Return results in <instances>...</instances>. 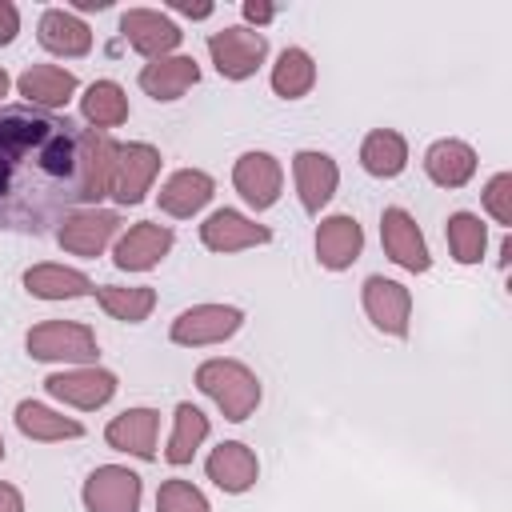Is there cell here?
Segmentation results:
<instances>
[{
    "instance_id": "obj_1",
    "label": "cell",
    "mask_w": 512,
    "mask_h": 512,
    "mask_svg": "<svg viewBox=\"0 0 512 512\" xmlns=\"http://www.w3.org/2000/svg\"><path fill=\"white\" fill-rule=\"evenodd\" d=\"M116 144L32 104H0V228L48 232L108 196Z\"/></svg>"
},
{
    "instance_id": "obj_2",
    "label": "cell",
    "mask_w": 512,
    "mask_h": 512,
    "mask_svg": "<svg viewBox=\"0 0 512 512\" xmlns=\"http://www.w3.org/2000/svg\"><path fill=\"white\" fill-rule=\"evenodd\" d=\"M196 388L216 400V408L228 420H248L260 404V380L240 360H204L196 368Z\"/></svg>"
},
{
    "instance_id": "obj_3",
    "label": "cell",
    "mask_w": 512,
    "mask_h": 512,
    "mask_svg": "<svg viewBox=\"0 0 512 512\" xmlns=\"http://www.w3.org/2000/svg\"><path fill=\"white\" fill-rule=\"evenodd\" d=\"M28 356L36 360H64V364H88L96 360V332L76 320H44L28 332Z\"/></svg>"
},
{
    "instance_id": "obj_4",
    "label": "cell",
    "mask_w": 512,
    "mask_h": 512,
    "mask_svg": "<svg viewBox=\"0 0 512 512\" xmlns=\"http://www.w3.org/2000/svg\"><path fill=\"white\" fill-rule=\"evenodd\" d=\"M160 172V152L152 144H116L112 172H108V196L116 204H140Z\"/></svg>"
},
{
    "instance_id": "obj_5",
    "label": "cell",
    "mask_w": 512,
    "mask_h": 512,
    "mask_svg": "<svg viewBox=\"0 0 512 512\" xmlns=\"http://www.w3.org/2000/svg\"><path fill=\"white\" fill-rule=\"evenodd\" d=\"M208 56L224 80H248L264 64L268 40L264 32H252V28H224L208 36Z\"/></svg>"
},
{
    "instance_id": "obj_6",
    "label": "cell",
    "mask_w": 512,
    "mask_h": 512,
    "mask_svg": "<svg viewBox=\"0 0 512 512\" xmlns=\"http://www.w3.org/2000/svg\"><path fill=\"white\" fill-rule=\"evenodd\" d=\"M240 324H244V312L232 304H196L172 320V340L184 348H204V344L228 340Z\"/></svg>"
},
{
    "instance_id": "obj_7",
    "label": "cell",
    "mask_w": 512,
    "mask_h": 512,
    "mask_svg": "<svg viewBox=\"0 0 512 512\" xmlns=\"http://www.w3.org/2000/svg\"><path fill=\"white\" fill-rule=\"evenodd\" d=\"M140 476L120 464H100L84 480V508L88 512H136L140 508Z\"/></svg>"
},
{
    "instance_id": "obj_8",
    "label": "cell",
    "mask_w": 512,
    "mask_h": 512,
    "mask_svg": "<svg viewBox=\"0 0 512 512\" xmlns=\"http://www.w3.org/2000/svg\"><path fill=\"white\" fill-rule=\"evenodd\" d=\"M364 312L368 320L388 332V336H408V320H412V292L400 280L388 276H368L364 280Z\"/></svg>"
},
{
    "instance_id": "obj_9",
    "label": "cell",
    "mask_w": 512,
    "mask_h": 512,
    "mask_svg": "<svg viewBox=\"0 0 512 512\" xmlns=\"http://www.w3.org/2000/svg\"><path fill=\"white\" fill-rule=\"evenodd\" d=\"M44 388H48V396L88 412V408H100V404H108L116 396V376L108 368L84 364V368H72V372H52L44 380Z\"/></svg>"
},
{
    "instance_id": "obj_10",
    "label": "cell",
    "mask_w": 512,
    "mask_h": 512,
    "mask_svg": "<svg viewBox=\"0 0 512 512\" xmlns=\"http://www.w3.org/2000/svg\"><path fill=\"white\" fill-rule=\"evenodd\" d=\"M232 184H236V192H240L256 212H264V208H272V204L280 200V184H284L280 160L268 156V152H244V156L236 160V168H232Z\"/></svg>"
},
{
    "instance_id": "obj_11",
    "label": "cell",
    "mask_w": 512,
    "mask_h": 512,
    "mask_svg": "<svg viewBox=\"0 0 512 512\" xmlns=\"http://www.w3.org/2000/svg\"><path fill=\"white\" fill-rule=\"evenodd\" d=\"M380 240H384V252L400 268H408V272H428L432 268L428 244H424L416 220L404 208H384V216H380Z\"/></svg>"
},
{
    "instance_id": "obj_12",
    "label": "cell",
    "mask_w": 512,
    "mask_h": 512,
    "mask_svg": "<svg viewBox=\"0 0 512 512\" xmlns=\"http://www.w3.org/2000/svg\"><path fill=\"white\" fill-rule=\"evenodd\" d=\"M120 32H124V40H128L140 56H152V60L168 56V52L180 44V36H184L164 12H152V8H128V12L120 16Z\"/></svg>"
},
{
    "instance_id": "obj_13",
    "label": "cell",
    "mask_w": 512,
    "mask_h": 512,
    "mask_svg": "<svg viewBox=\"0 0 512 512\" xmlns=\"http://www.w3.org/2000/svg\"><path fill=\"white\" fill-rule=\"evenodd\" d=\"M200 240L204 248L212 252H240V248H256V244H268L272 232L256 220H248L244 212L236 208H216L204 224H200Z\"/></svg>"
},
{
    "instance_id": "obj_14",
    "label": "cell",
    "mask_w": 512,
    "mask_h": 512,
    "mask_svg": "<svg viewBox=\"0 0 512 512\" xmlns=\"http://www.w3.org/2000/svg\"><path fill=\"white\" fill-rule=\"evenodd\" d=\"M120 228V216L116 212H104V208H88V212H72L64 216L56 240L64 252H76V256H100L108 248V240L116 236Z\"/></svg>"
},
{
    "instance_id": "obj_15",
    "label": "cell",
    "mask_w": 512,
    "mask_h": 512,
    "mask_svg": "<svg viewBox=\"0 0 512 512\" xmlns=\"http://www.w3.org/2000/svg\"><path fill=\"white\" fill-rule=\"evenodd\" d=\"M168 248H172V228L152 224V220H140V224H132V228L120 236L112 260H116V268H124V272H148V268H156V264L168 256Z\"/></svg>"
},
{
    "instance_id": "obj_16",
    "label": "cell",
    "mask_w": 512,
    "mask_h": 512,
    "mask_svg": "<svg viewBox=\"0 0 512 512\" xmlns=\"http://www.w3.org/2000/svg\"><path fill=\"white\" fill-rule=\"evenodd\" d=\"M292 176H296L300 204H304L308 212H320V208L332 200L336 184H340L336 160H332L328 152H312V148H304V152L292 156Z\"/></svg>"
},
{
    "instance_id": "obj_17",
    "label": "cell",
    "mask_w": 512,
    "mask_h": 512,
    "mask_svg": "<svg viewBox=\"0 0 512 512\" xmlns=\"http://www.w3.org/2000/svg\"><path fill=\"white\" fill-rule=\"evenodd\" d=\"M208 480L220 488V492H248L252 484H256V476H260V464H256V452L248 448V444H240V440H224L220 448H212V456H208Z\"/></svg>"
},
{
    "instance_id": "obj_18",
    "label": "cell",
    "mask_w": 512,
    "mask_h": 512,
    "mask_svg": "<svg viewBox=\"0 0 512 512\" xmlns=\"http://www.w3.org/2000/svg\"><path fill=\"white\" fill-rule=\"evenodd\" d=\"M360 248H364V232H360L356 216H344L340 212V216L320 220V228H316V256H320L324 268H332V272L352 268V260L360 256Z\"/></svg>"
},
{
    "instance_id": "obj_19",
    "label": "cell",
    "mask_w": 512,
    "mask_h": 512,
    "mask_svg": "<svg viewBox=\"0 0 512 512\" xmlns=\"http://www.w3.org/2000/svg\"><path fill=\"white\" fill-rule=\"evenodd\" d=\"M156 428H160V412H152V408H128V412H120L104 428V440L116 452H128L136 460H152L156 456Z\"/></svg>"
},
{
    "instance_id": "obj_20",
    "label": "cell",
    "mask_w": 512,
    "mask_h": 512,
    "mask_svg": "<svg viewBox=\"0 0 512 512\" xmlns=\"http://www.w3.org/2000/svg\"><path fill=\"white\" fill-rule=\"evenodd\" d=\"M196 80H200V68L192 56H160L140 72V88L152 100H180Z\"/></svg>"
},
{
    "instance_id": "obj_21",
    "label": "cell",
    "mask_w": 512,
    "mask_h": 512,
    "mask_svg": "<svg viewBox=\"0 0 512 512\" xmlns=\"http://www.w3.org/2000/svg\"><path fill=\"white\" fill-rule=\"evenodd\" d=\"M16 88H20V96H28V104L32 108H64L68 100H72V92H76V76L72 72H64V68H56V64H32L20 80H16Z\"/></svg>"
},
{
    "instance_id": "obj_22",
    "label": "cell",
    "mask_w": 512,
    "mask_h": 512,
    "mask_svg": "<svg viewBox=\"0 0 512 512\" xmlns=\"http://www.w3.org/2000/svg\"><path fill=\"white\" fill-rule=\"evenodd\" d=\"M424 172L432 184L440 188H460L472 180L476 172V152L464 144V140H436L428 152H424Z\"/></svg>"
},
{
    "instance_id": "obj_23",
    "label": "cell",
    "mask_w": 512,
    "mask_h": 512,
    "mask_svg": "<svg viewBox=\"0 0 512 512\" xmlns=\"http://www.w3.org/2000/svg\"><path fill=\"white\" fill-rule=\"evenodd\" d=\"M212 176L200 168H180L168 176V184L160 188V208L168 216H192L212 200Z\"/></svg>"
},
{
    "instance_id": "obj_24",
    "label": "cell",
    "mask_w": 512,
    "mask_h": 512,
    "mask_svg": "<svg viewBox=\"0 0 512 512\" xmlns=\"http://www.w3.org/2000/svg\"><path fill=\"white\" fill-rule=\"evenodd\" d=\"M24 288L40 300H76V296L96 292V284L84 272L64 268V264H32L24 272Z\"/></svg>"
},
{
    "instance_id": "obj_25",
    "label": "cell",
    "mask_w": 512,
    "mask_h": 512,
    "mask_svg": "<svg viewBox=\"0 0 512 512\" xmlns=\"http://www.w3.org/2000/svg\"><path fill=\"white\" fill-rule=\"evenodd\" d=\"M40 44L56 56H84L92 48V32L80 16H72L64 8H48L40 16Z\"/></svg>"
},
{
    "instance_id": "obj_26",
    "label": "cell",
    "mask_w": 512,
    "mask_h": 512,
    "mask_svg": "<svg viewBox=\"0 0 512 512\" xmlns=\"http://www.w3.org/2000/svg\"><path fill=\"white\" fill-rule=\"evenodd\" d=\"M360 164H364V172H372V176H380V180L400 176L404 164H408V144H404V136L392 132V128L368 132L364 144H360Z\"/></svg>"
},
{
    "instance_id": "obj_27",
    "label": "cell",
    "mask_w": 512,
    "mask_h": 512,
    "mask_svg": "<svg viewBox=\"0 0 512 512\" xmlns=\"http://www.w3.org/2000/svg\"><path fill=\"white\" fill-rule=\"evenodd\" d=\"M16 428L28 436V440H76L84 436V424L72 420V416H60L36 400H20L16 404Z\"/></svg>"
},
{
    "instance_id": "obj_28",
    "label": "cell",
    "mask_w": 512,
    "mask_h": 512,
    "mask_svg": "<svg viewBox=\"0 0 512 512\" xmlns=\"http://www.w3.org/2000/svg\"><path fill=\"white\" fill-rule=\"evenodd\" d=\"M80 112L92 128H120L128 120V96L116 80H96L80 96Z\"/></svg>"
},
{
    "instance_id": "obj_29",
    "label": "cell",
    "mask_w": 512,
    "mask_h": 512,
    "mask_svg": "<svg viewBox=\"0 0 512 512\" xmlns=\"http://www.w3.org/2000/svg\"><path fill=\"white\" fill-rule=\"evenodd\" d=\"M312 84H316V64H312V56H308L304 48H284V52L276 56V64H272V88H276V96L300 100V96L312 92Z\"/></svg>"
},
{
    "instance_id": "obj_30",
    "label": "cell",
    "mask_w": 512,
    "mask_h": 512,
    "mask_svg": "<svg viewBox=\"0 0 512 512\" xmlns=\"http://www.w3.org/2000/svg\"><path fill=\"white\" fill-rule=\"evenodd\" d=\"M96 300H100V308H104L112 320H124V324H140V320H148L152 308H156V292L144 288V284H136V288L104 284V288H96Z\"/></svg>"
},
{
    "instance_id": "obj_31",
    "label": "cell",
    "mask_w": 512,
    "mask_h": 512,
    "mask_svg": "<svg viewBox=\"0 0 512 512\" xmlns=\"http://www.w3.org/2000/svg\"><path fill=\"white\" fill-rule=\"evenodd\" d=\"M208 436V416L196 408V404H176V428H172V440L164 448V460L168 464H188L196 456V448L204 444Z\"/></svg>"
},
{
    "instance_id": "obj_32",
    "label": "cell",
    "mask_w": 512,
    "mask_h": 512,
    "mask_svg": "<svg viewBox=\"0 0 512 512\" xmlns=\"http://www.w3.org/2000/svg\"><path fill=\"white\" fill-rule=\"evenodd\" d=\"M484 244H488V232H484L480 216H472V212L448 216V248L460 264H476L484 256Z\"/></svg>"
},
{
    "instance_id": "obj_33",
    "label": "cell",
    "mask_w": 512,
    "mask_h": 512,
    "mask_svg": "<svg viewBox=\"0 0 512 512\" xmlns=\"http://www.w3.org/2000/svg\"><path fill=\"white\" fill-rule=\"evenodd\" d=\"M156 512H208V500L188 480H164L156 492Z\"/></svg>"
},
{
    "instance_id": "obj_34",
    "label": "cell",
    "mask_w": 512,
    "mask_h": 512,
    "mask_svg": "<svg viewBox=\"0 0 512 512\" xmlns=\"http://www.w3.org/2000/svg\"><path fill=\"white\" fill-rule=\"evenodd\" d=\"M484 208L496 216V224H512V176L496 172L484 188Z\"/></svg>"
},
{
    "instance_id": "obj_35",
    "label": "cell",
    "mask_w": 512,
    "mask_h": 512,
    "mask_svg": "<svg viewBox=\"0 0 512 512\" xmlns=\"http://www.w3.org/2000/svg\"><path fill=\"white\" fill-rule=\"evenodd\" d=\"M16 32H20V12H16V4L0 0V44H8Z\"/></svg>"
},
{
    "instance_id": "obj_36",
    "label": "cell",
    "mask_w": 512,
    "mask_h": 512,
    "mask_svg": "<svg viewBox=\"0 0 512 512\" xmlns=\"http://www.w3.org/2000/svg\"><path fill=\"white\" fill-rule=\"evenodd\" d=\"M0 512H24L20 492H16L12 484H4V480H0Z\"/></svg>"
},
{
    "instance_id": "obj_37",
    "label": "cell",
    "mask_w": 512,
    "mask_h": 512,
    "mask_svg": "<svg viewBox=\"0 0 512 512\" xmlns=\"http://www.w3.org/2000/svg\"><path fill=\"white\" fill-rule=\"evenodd\" d=\"M244 16H248L252 24H268V20L276 16V8H272V4H256V0H248V4H244Z\"/></svg>"
},
{
    "instance_id": "obj_38",
    "label": "cell",
    "mask_w": 512,
    "mask_h": 512,
    "mask_svg": "<svg viewBox=\"0 0 512 512\" xmlns=\"http://www.w3.org/2000/svg\"><path fill=\"white\" fill-rule=\"evenodd\" d=\"M176 12L192 16V20H204V16H212V4H176Z\"/></svg>"
},
{
    "instance_id": "obj_39",
    "label": "cell",
    "mask_w": 512,
    "mask_h": 512,
    "mask_svg": "<svg viewBox=\"0 0 512 512\" xmlns=\"http://www.w3.org/2000/svg\"><path fill=\"white\" fill-rule=\"evenodd\" d=\"M4 92H8V72L0 68V96H4Z\"/></svg>"
},
{
    "instance_id": "obj_40",
    "label": "cell",
    "mask_w": 512,
    "mask_h": 512,
    "mask_svg": "<svg viewBox=\"0 0 512 512\" xmlns=\"http://www.w3.org/2000/svg\"><path fill=\"white\" fill-rule=\"evenodd\" d=\"M0 456H4V436H0Z\"/></svg>"
}]
</instances>
